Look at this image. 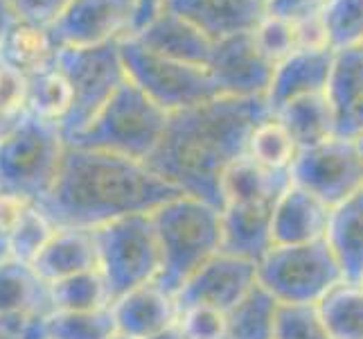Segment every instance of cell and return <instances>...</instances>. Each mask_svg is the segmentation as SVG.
<instances>
[{"label": "cell", "instance_id": "51", "mask_svg": "<svg viewBox=\"0 0 363 339\" xmlns=\"http://www.w3.org/2000/svg\"><path fill=\"white\" fill-rule=\"evenodd\" d=\"M359 50H361V55H363V43H361V48H359Z\"/></svg>", "mask_w": 363, "mask_h": 339}, {"label": "cell", "instance_id": "36", "mask_svg": "<svg viewBox=\"0 0 363 339\" xmlns=\"http://www.w3.org/2000/svg\"><path fill=\"white\" fill-rule=\"evenodd\" d=\"M253 34H255L259 48L264 50L267 57L271 61H275V64L286 59L289 55H294L296 50H300V32H298L296 23L273 18V16L264 14V18L257 23Z\"/></svg>", "mask_w": 363, "mask_h": 339}, {"label": "cell", "instance_id": "34", "mask_svg": "<svg viewBox=\"0 0 363 339\" xmlns=\"http://www.w3.org/2000/svg\"><path fill=\"white\" fill-rule=\"evenodd\" d=\"M55 231H57V226L50 222V217L39 208V204H34L7 237L9 256L32 265L36 256H39L43 247L48 244L50 237L55 235Z\"/></svg>", "mask_w": 363, "mask_h": 339}, {"label": "cell", "instance_id": "11", "mask_svg": "<svg viewBox=\"0 0 363 339\" xmlns=\"http://www.w3.org/2000/svg\"><path fill=\"white\" fill-rule=\"evenodd\" d=\"M275 61L259 48L253 30L217 41L208 61L219 95L228 97H267Z\"/></svg>", "mask_w": 363, "mask_h": 339}, {"label": "cell", "instance_id": "6", "mask_svg": "<svg viewBox=\"0 0 363 339\" xmlns=\"http://www.w3.org/2000/svg\"><path fill=\"white\" fill-rule=\"evenodd\" d=\"M343 281V269L328 240L273 244L257 262V283L278 303L318 306Z\"/></svg>", "mask_w": 363, "mask_h": 339}, {"label": "cell", "instance_id": "31", "mask_svg": "<svg viewBox=\"0 0 363 339\" xmlns=\"http://www.w3.org/2000/svg\"><path fill=\"white\" fill-rule=\"evenodd\" d=\"M50 298L55 310L86 312L102 310L111 306V292L104 274L99 269L74 274L70 279L57 281L50 285Z\"/></svg>", "mask_w": 363, "mask_h": 339}, {"label": "cell", "instance_id": "19", "mask_svg": "<svg viewBox=\"0 0 363 339\" xmlns=\"http://www.w3.org/2000/svg\"><path fill=\"white\" fill-rule=\"evenodd\" d=\"M273 206L226 204L221 206V251L259 262L273 247Z\"/></svg>", "mask_w": 363, "mask_h": 339}, {"label": "cell", "instance_id": "20", "mask_svg": "<svg viewBox=\"0 0 363 339\" xmlns=\"http://www.w3.org/2000/svg\"><path fill=\"white\" fill-rule=\"evenodd\" d=\"M32 267L48 285L70 279L74 274L99 269L95 231L74 229V226H57L55 235L50 237L43 251L36 256Z\"/></svg>", "mask_w": 363, "mask_h": 339}, {"label": "cell", "instance_id": "23", "mask_svg": "<svg viewBox=\"0 0 363 339\" xmlns=\"http://www.w3.org/2000/svg\"><path fill=\"white\" fill-rule=\"evenodd\" d=\"M325 240L339 260L343 279L363 285V190L332 208Z\"/></svg>", "mask_w": 363, "mask_h": 339}, {"label": "cell", "instance_id": "1", "mask_svg": "<svg viewBox=\"0 0 363 339\" xmlns=\"http://www.w3.org/2000/svg\"><path fill=\"white\" fill-rule=\"evenodd\" d=\"M269 116L267 97L228 95L169 113L165 134L145 163L179 193L221 208L223 174L246 154L250 134Z\"/></svg>", "mask_w": 363, "mask_h": 339}, {"label": "cell", "instance_id": "18", "mask_svg": "<svg viewBox=\"0 0 363 339\" xmlns=\"http://www.w3.org/2000/svg\"><path fill=\"white\" fill-rule=\"evenodd\" d=\"M133 36L162 57L194 66H208L212 50H215V41L208 39L190 21H185L169 9H162L156 18L149 21Z\"/></svg>", "mask_w": 363, "mask_h": 339}, {"label": "cell", "instance_id": "13", "mask_svg": "<svg viewBox=\"0 0 363 339\" xmlns=\"http://www.w3.org/2000/svg\"><path fill=\"white\" fill-rule=\"evenodd\" d=\"M257 285V262L217 254L194 271L177 294L179 310L190 306H208L221 312L233 310Z\"/></svg>", "mask_w": 363, "mask_h": 339}, {"label": "cell", "instance_id": "5", "mask_svg": "<svg viewBox=\"0 0 363 339\" xmlns=\"http://www.w3.org/2000/svg\"><path fill=\"white\" fill-rule=\"evenodd\" d=\"M169 113L149 99L135 84L127 82L108 99L95 120L68 138V145L147 161L165 134Z\"/></svg>", "mask_w": 363, "mask_h": 339}, {"label": "cell", "instance_id": "21", "mask_svg": "<svg viewBox=\"0 0 363 339\" xmlns=\"http://www.w3.org/2000/svg\"><path fill=\"white\" fill-rule=\"evenodd\" d=\"M291 185V172H278L259 166L248 154L237 158L223 174L221 195L226 204H267L275 206L280 195Z\"/></svg>", "mask_w": 363, "mask_h": 339}, {"label": "cell", "instance_id": "52", "mask_svg": "<svg viewBox=\"0 0 363 339\" xmlns=\"http://www.w3.org/2000/svg\"><path fill=\"white\" fill-rule=\"evenodd\" d=\"M262 3H267V0H262Z\"/></svg>", "mask_w": 363, "mask_h": 339}, {"label": "cell", "instance_id": "45", "mask_svg": "<svg viewBox=\"0 0 363 339\" xmlns=\"http://www.w3.org/2000/svg\"><path fill=\"white\" fill-rule=\"evenodd\" d=\"M147 339H187V337H185L183 328H181V323L177 321V323L169 325V328H165V330H160L156 335H149Z\"/></svg>", "mask_w": 363, "mask_h": 339}, {"label": "cell", "instance_id": "2", "mask_svg": "<svg viewBox=\"0 0 363 339\" xmlns=\"http://www.w3.org/2000/svg\"><path fill=\"white\" fill-rule=\"evenodd\" d=\"M179 193L145 161L68 145L59 177L39 202L55 226L99 229L113 220L154 212Z\"/></svg>", "mask_w": 363, "mask_h": 339}, {"label": "cell", "instance_id": "17", "mask_svg": "<svg viewBox=\"0 0 363 339\" xmlns=\"http://www.w3.org/2000/svg\"><path fill=\"white\" fill-rule=\"evenodd\" d=\"M332 208L291 183L273 206V244H311L328 235Z\"/></svg>", "mask_w": 363, "mask_h": 339}, {"label": "cell", "instance_id": "38", "mask_svg": "<svg viewBox=\"0 0 363 339\" xmlns=\"http://www.w3.org/2000/svg\"><path fill=\"white\" fill-rule=\"evenodd\" d=\"M28 91L30 77L9 66L5 59H0V111L7 118L21 120L28 113Z\"/></svg>", "mask_w": 363, "mask_h": 339}, {"label": "cell", "instance_id": "4", "mask_svg": "<svg viewBox=\"0 0 363 339\" xmlns=\"http://www.w3.org/2000/svg\"><path fill=\"white\" fill-rule=\"evenodd\" d=\"M68 141L57 122L25 113L5 138H0V193L18 195L39 204L59 177Z\"/></svg>", "mask_w": 363, "mask_h": 339}, {"label": "cell", "instance_id": "25", "mask_svg": "<svg viewBox=\"0 0 363 339\" xmlns=\"http://www.w3.org/2000/svg\"><path fill=\"white\" fill-rule=\"evenodd\" d=\"M275 118L284 124L300 149L314 147L339 134L332 104L325 93L294 99L275 113Z\"/></svg>", "mask_w": 363, "mask_h": 339}, {"label": "cell", "instance_id": "33", "mask_svg": "<svg viewBox=\"0 0 363 339\" xmlns=\"http://www.w3.org/2000/svg\"><path fill=\"white\" fill-rule=\"evenodd\" d=\"M328 43L334 50L361 48L363 43V0H330L320 11Z\"/></svg>", "mask_w": 363, "mask_h": 339}, {"label": "cell", "instance_id": "22", "mask_svg": "<svg viewBox=\"0 0 363 339\" xmlns=\"http://www.w3.org/2000/svg\"><path fill=\"white\" fill-rule=\"evenodd\" d=\"M55 312L50 285L34 271L30 262L18 258L0 260V319L11 315Z\"/></svg>", "mask_w": 363, "mask_h": 339}, {"label": "cell", "instance_id": "53", "mask_svg": "<svg viewBox=\"0 0 363 339\" xmlns=\"http://www.w3.org/2000/svg\"><path fill=\"white\" fill-rule=\"evenodd\" d=\"M0 260H3V258H0Z\"/></svg>", "mask_w": 363, "mask_h": 339}, {"label": "cell", "instance_id": "49", "mask_svg": "<svg viewBox=\"0 0 363 339\" xmlns=\"http://www.w3.org/2000/svg\"><path fill=\"white\" fill-rule=\"evenodd\" d=\"M357 141H359V147H361V154H363V134H361V136L357 138Z\"/></svg>", "mask_w": 363, "mask_h": 339}, {"label": "cell", "instance_id": "42", "mask_svg": "<svg viewBox=\"0 0 363 339\" xmlns=\"http://www.w3.org/2000/svg\"><path fill=\"white\" fill-rule=\"evenodd\" d=\"M167 0H135V18H133V34L143 30L145 25L156 18L162 9H165Z\"/></svg>", "mask_w": 363, "mask_h": 339}, {"label": "cell", "instance_id": "44", "mask_svg": "<svg viewBox=\"0 0 363 339\" xmlns=\"http://www.w3.org/2000/svg\"><path fill=\"white\" fill-rule=\"evenodd\" d=\"M16 21H18V16H16L14 7L9 5V0H0V45H3L5 36L16 25Z\"/></svg>", "mask_w": 363, "mask_h": 339}, {"label": "cell", "instance_id": "7", "mask_svg": "<svg viewBox=\"0 0 363 339\" xmlns=\"http://www.w3.org/2000/svg\"><path fill=\"white\" fill-rule=\"evenodd\" d=\"M95 231L99 271L104 274L111 303L160 274V244L152 212L113 220Z\"/></svg>", "mask_w": 363, "mask_h": 339}, {"label": "cell", "instance_id": "50", "mask_svg": "<svg viewBox=\"0 0 363 339\" xmlns=\"http://www.w3.org/2000/svg\"><path fill=\"white\" fill-rule=\"evenodd\" d=\"M320 3H323V5H328V3H330V0H320Z\"/></svg>", "mask_w": 363, "mask_h": 339}, {"label": "cell", "instance_id": "30", "mask_svg": "<svg viewBox=\"0 0 363 339\" xmlns=\"http://www.w3.org/2000/svg\"><path fill=\"white\" fill-rule=\"evenodd\" d=\"M70 107H72V89L59 64L30 77L28 113L48 122H57L61 127V122L70 113Z\"/></svg>", "mask_w": 363, "mask_h": 339}, {"label": "cell", "instance_id": "3", "mask_svg": "<svg viewBox=\"0 0 363 339\" xmlns=\"http://www.w3.org/2000/svg\"><path fill=\"white\" fill-rule=\"evenodd\" d=\"M160 244L158 283L179 294L183 283L221 254V208L199 197L177 195L152 212Z\"/></svg>", "mask_w": 363, "mask_h": 339}, {"label": "cell", "instance_id": "14", "mask_svg": "<svg viewBox=\"0 0 363 339\" xmlns=\"http://www.w3.org/2000/svg\"><path fill=\"white\" fill-rule=\"evenodd\" d=\"M118 333L131 339H147L179 321V301L158 281H149L111 303Z\"/></svg>", "mask_w": 363, "mask_h": 339}, {"label": "cell", "instance_id": "46", "mask_svg": "<svg viewBox=\"0 0 363 339\" xmlns=\"http://www.w3.org/2000/svg\"><path fill=\"white\" fill-rule=\"evenodd\" d=\"M21 120H14V118H7L3 111H0V138H5L11 129L16 127Z\"/></svg>", "mask_w": 363, "mask_h": 339}, {"label": "cell", "instance_id": "26", "mask_svg": "<svg viewBox=\"0 0 363 339\" xmlns=\"http://www.w3.org/2000/svg\"><path fill=\"white\" fill-rule=\"evenodd\" d=\"M325 95H328L334 111L336 131L341 134L350 113L354 111L363 97V55L359 48L336 50L334 53Z\"/></svg>", "mask_w": 363, "mask_h": 339}, {"label": "cell", "instance_id": "39", "mask_svg": "<svg viewBox=\"0 0 363 339\" xmlns=\"http://www.w3.org/2000/svg\"><path fill=\"white\" fill-rule=\"evenodd\" d=\"M70 3L72 0H9L18 21L41 25V28H52Z\"/></svg>", "mask_w": 363, "mask_h": 339}, {"label": "cell", "instance_id": "29", "mask_svg": "<svg viewBox=\"0 0 363 339\" xmlns=\"http://www.w3.org/2000/svg\"><path fill=\"white\" fill-rule=\"evenodd\" d=\"M300 147L286 131L284 124L273 116L264 118L257 127L253 129L248 138L246 154L257 161L259 166L278 170V172H291V166L298 158Z\"/></svg>", "mask_w": 363, "mask_h": 339}, {"label": "cell", "instance_id": "8", "mask_svg": "<svg viewBox=\"0 0 363 339\" xmlns=\"http://www.w3.org/2000/svg\"><path fill=\"white\" fill-rule=\"evenodd\" d=\"M120 53L129 82L167 113L192 109L219 97L208 66L162 57L143 45L133 34L120 41Z\"/></svg>", "mask_w": 363, "mask_h": 339}, {"label": "cell", "instance_id": "12", "mask_svg": "<svg viewBox=\"0 0 363 339\" xmlns=\"http://www.w3.org/2000/svg\"><path fill=\"white\" fill-rule=\"evenodd\" d=\"M135 0H72L50 28L61 48H97L133 34Z\"/></svg>", "mask_w": 363, "mask_h": 339}, {"label": "cell", "instance_id": "32", "mask_svg": "<svg viewBox=\"0 0 363 339\" xmlns=\"http://www.w3.org/2000/svg\"><path fill=\"white\" fill-rule=\"evenodd\" d=\"M50 339H111L118 333V323L113 310H86V312H70V310H55L48 319Z\"/></svg>", "mask_w": 363, "mask_h": 339}, {"label": "cell", "instance_id": "16", "mask_svg": "<svg viewBox=\"0 0 363 339\" xmlns=\"http://www.w3.org/2000/svg\"><path fill=\"white\" fill-rule=\"evenodd\" d=\"M165 9L190 21L215 43L255 30L264 18L262 0H167Z\"/></svg>", "mask_w": 363, "mask_h": 339}, {"label": "cell", "instance_id": "27", "mask_svg": "<svg viewBox=\"0 0 363 339\" xmlns=\"http://www.w3.org/2000/svg\"><path fill=\"white\" fill-rule=\"evenodd\" d=\"M280 303L259 283L226 312V339H275Z\"/></svg>", "mask_w": 363, "mask_h": 339}, {"label": "cell", "instance_id": "9", "mask_svg": "<svg viewBox=\"0 0 363 339\" xmlns=\"http://www.w3.org/2000/svg\"><path fill=\"white\" fill-rule=\"evenodd\" d=\"M57 64L72 89L70 113L61 122V131L68 141L89 127L129 77L122 61L120 41L97 48H61Z\"/></svg>", "mask_w": 363, "mask_h": 339}, {"label": "cell", "instance_id": "47", "mask_svg": "<svg viewBox=\"0 0 363 339\" xmlns=\"http://www.w3.org/2000/svg\"><path fill=\"white\" fill-rule=\"evenodd\" d=\"M9 256V244H7V237L0 235V258H7Z\"/></svg>", "mask_w": 363, "mask_h": 339}, {"label": "cell", "instance_id": "48", "mask_svg": "<svg viewBox=\"0 0 363 339\" xmlns=\"http://www.w3.org/2000/svg\"><path fill=\"white\" fill-rule=\"evenodd\" d=\"M111 339H131V337H127V335H122V333H116Z\"/></svg>", "mask_w": 363, "mask_h": 339}, {"label": "cell", "instance_id": "41", "mask_svg": "<svg viewBox=\"0 0 363 339\" xmlns=\"http://www.w3.org/2000/svg\"><path fill=\"white\" fill-rule=\"evenodd\" d=\"M34 206V202H28L18 195L0 193V235L9 237V233L16 229L18 222L25 217V212Z\"/></svg>", "mask_w": 363, "mask_h": 339}, {"label": "cell", "instance_id": "15", "mask_svg": "<svg viewBox=\"0 0 363 339\" xmlns=\"http://www.w3.org/2000/svg\"><path fill=\"white\" fill-rule=\"evenodd\" d=\"M334 61L332 48L318 50H296L294 55L278 61L273 70V80L267 91V104L275 116L282 107L294 99L325 93Z\"/></svg>", "mask_w": 363, "mask_h": 339}, {"label": "cell", "instance_id": "10", "mask_svg": "<svg viewBox=\"0 0 363 339\" xmlns=\"http://www.w3.org/2000/svg\"><path fill=\"white\" fill-rule=\"evenodd\" d=\"M291 183L316 195L330 208L363 190V154L357 138L332 136L300 149L291 166Z\"/></svg>", "mask_w": 363, "mask_h": 339}, {"label": "cell", "instance_id": "24", "mask_svg": "<svg viewBox=\"0 0 363 339\" xmlns=\"http://www.w3.org/2000/svg\"><path fill=\"white\" fill-rule=\"evenodd\" d=\"M0 59H5L9 66H14L28 77H34V75L57 66L59 45L50 34V28L16 21L0 45Z\"/></svg>", "mask_w": 363, "mask_h": 339}, {"label": "cell", "instance_id": "35", "mask_svg": "<svg viewBox=\"0 0 363 339\" xmlns=\"http://www.w3.org/2000/svg\"><path fill=\"white\" fill-rule=\"evenodd\" d=\"M275 339H332L318 306L280 303Z\"/></svg>", "mask_w": 363, "mask_h": 339}, {"label": "cell", "instance_id": "40", "mask_svg": "<svg viewBox=\"0 0 363 339\" xmlns=\"http://www.w3.org/2000/svg\"><path fill=\"white\" fill-rule=\"evenodd\" d=\"M323 7L325 5L320 3V0H267L264 14L300 25L305 21L318 18Z\"/></svg>", "mask_w": 363, "mask_h": 339}, {"label": "cell", "instance_id": "28", "mask_svg": "<svg viewBox=\"0 0 363 339\" xmlns=\"http://www.w3.org/2000/svg\"><path fill=\"white\" fill-rule=\"evenodd\" d=\"M318 310L332 339H363V285L343 281L325 296Z\"/></svg>", "mask_w": 363, "mask_h": 339}, {"label": "cell", "instance_id": "43", "mask_svg": "<svg viewBox=\"0 0 363 339\" xmlns=\"http://www.w3.org/2000/svg\"><path fill=\"white\" fill-rule=\"evenodd\" d=\"M363 134V97H361V102L354 107V111L350 113V118L347 122L343 124V129L339 136H347V138H359Z\"/></svg>", "mask_w": 363, "mask_h": 339}, {"label": "cell", "instance_id": "37", "mask_svg": "<svg viewBox=\"0 0 363 339\" xmlns=\"http://www.w3.org/2000/svg\"><path fill=\"white\" fill-rule=\"evenodd\" d=\"M179 323L187 339H226V312L215 308H183L179 315Z\"/></svg>", "mask_w": 363, "mask_h": 339}]
</instances>
